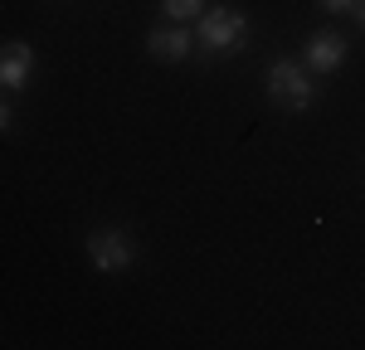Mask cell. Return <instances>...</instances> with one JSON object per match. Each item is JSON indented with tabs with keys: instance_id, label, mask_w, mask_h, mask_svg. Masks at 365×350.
I'll list each match as a JSON object with an SVG mask.
<instances>
[{
	"instance_id": "obj_1",
	"label": "cell",
	"mask_w": 365,
	"mask_h": 350,
	"mask_svg": "<svg viewBox=\"0 0 365 350\" xmlns=\"http://www.w3.org/2000/svg\"><path fill=\"white\" fill-rule=\"evenodd\" d=\"M244 39H249V20L234 5H215L195 20V44L205 54H234V49H244Z\"/></svg>"
},
{
	"instance_id": "obj_2",
	"label": "cell",
	"mask_w": 365,
	"mask_h": 350,
	"mask_svg": "<svg viewBox=\"0 0 365 350\" xmlns=\"http://www.w3.org/2000/svg\"><path fill=\"white\" fill-rule=\"evenodd\" d=\"M268 97L287 107V112H307L317 102V73H307V63L297 58H273L268 68Z\"/></svg>"
},
{
	"instance_id": "obj_3",
	"label": "cell",
	"mask_w": 365,
	"mask_h": 350,
	"mask_svg": "<svg viewBox=\"0 0 365 350\" xmlns=\"http://www.w3.org/2000/svg\"><path fill=\"white\" fill-rule=\"evenodd\" d=\"M88 262L98 267V272H127L132 262H137V243H132V233L127 229H93L88 233Z\"/></svg>"
},
{
	"instance_id": "obj_4",
	"label": "cell",
	"mask_w": 365,
	"mask_h": 350,
	"mask_svg": "<svg viewBox=\"0 0 365 350\" xmlns=\"http://www.w3.org/2000/svg\"><path fill=\"white\" fill-rule=\"evenodd\" d=\"M146 54L161 58V63H185V58L195 54V29L185 25H156L151 34H146Z\"/></svg>"
},
{
	"instance_id": "obj_5",
	"label": "cell",
	"mask_w": 365,
	"mask_h": 350,
	"mask_svg": "<svg viewBox=\"0 0 365 350\" xmlns=\"http://www.w3.org/2000/svg\"><path fill=\"white\" fill-rule=\"evenodd\" d=\"M346 39H341L336 29H317L307 39V49H302V63H307V73H317V78H327V73H336L341 63H346Z\"/></svg>"
},
{
	"instance_id": "obj_6",
	"label": "cell",
	"mask_w": 365,
	"mask_h": 350,
	"mask_svg": "<svg viewBox=\"0 0 365 350\" xmlns=\"http://www.w3.org/2000/svg\"><path fill=\"white\" fill-rule=\"evenodd\" d=\"M34 49H29L25 39H10V44H0V88L5 92H25L29 78H34Z\"/></svg>"
},
{
	"instance_id": "obj_7",
	"label": "cell",
	"mask_w": 365,
	"mask_h": 350,
	"mask_svg": "<svg viewBox=\"0 0 365 350\" xmlns=\"http://www.w3.org/2000/svg\"><path fill=\"white\" fill-rule=\"evenodd\" d=\"M205 10H210L205 0H161V15H166L170 25H195Z\"/></svg>"
},
{
	"instance_id": "obj_8",
	"label": "cell",
	"mask_w": 365,
	"mask_h": 350,
	"mask_svg": "<svg viewBox=\"0 0 365 350\" xmlns=\"http://www.w3.org/2000/svg\"><path fill=\"white\" fill-rule=\"evenodd\" d=\"M10 127H15V107H10V102H5V97H0V137H5V132H10Z\"/></svg>"
},
{
	"instance_id": "obj_9",
	"label": "cell",
	"mask_w": 365,
	"mask_h": 350,
	"mask_svg": "<svg viewBox=\"0 0 365 350\" xmlns=\"http://www.w3.org/2000/svg\"><path fill=\"white\" fill-rule=\"evenodd\" d=\"M351 5L356 0H322V10H331V15H351Z\"/></svg>"
},
{
	"instance_id": "obj_10",
	"label": "cell",
	"mask_w": 365,
	"mask_h": 350,
	"mask_svg": "<svg viewBox=\"0 0 365 350\" xmlns=\"http://www.w3.org/2000/svg\"><path fill=\"white\" fill-rule=\"evenodd\" d=\"M351 20H356V25L365 29V0H356V5H351Z\"/></svg>"
}]
</instances>
